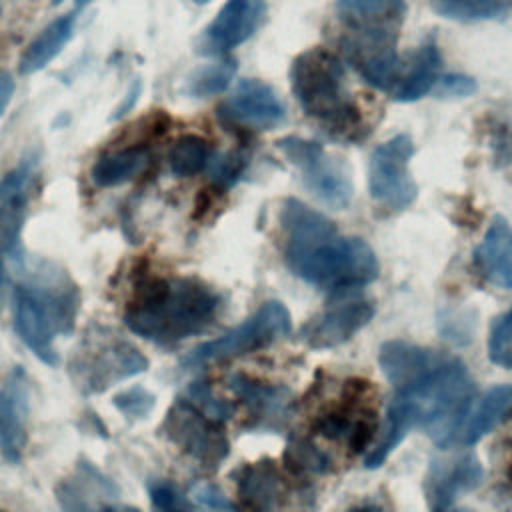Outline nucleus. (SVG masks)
Masks as SVG:
<instances>
[{"mask_svg": "<svg viewBox=\"0 0 512 512\" xmlns=\"http://www.w3.org/2000/svg\"><path fill=\"white\" fill-rule=\"evenodd\" d=\"M192 2H196V4H208L210 0H192Z\"/></svg>", "mask_w": 512, "mask_h": 512, "instance_id": "42", "label": "nucleus"}, {"mask_svg": "<svg viewBox=\"0 0 512 512\" xmlns=\"http://www.w3.org/2000/svg\"><path fill=\"white\" fill-rule=\"evenodd\" d=\"M442 68V54L434 40H424L416 52L412 54L410 62L402 66L400 76L392 90L388 92L396 102H414L424 94L432 92L436 82L440 80Z\"/></svg>", "mask_w": 512, "mask_h": 512, "instance_id": "21", "label": "nucleus"}, {"mask_svg": "<svg viewBox=\"0 0 512 512\" xmlns=\"http://www.w3.org/2000/svg\"><path fill=\"white\" fill-rule=\"evenodd\" d=\"M342 60L326 48L300 52L290 66V90L302 112L340 142L362 140V110L346 90Z\"/></svg>", "mask_w": 512, "mask_h": 512, "instance_id": "4", "label": "nucleus"}, {"mask_svg": "<svg viewBox=\"0 0 512 512\" xmlns=\"http://www.w3.org/2000/svg\"><path fill=\"white\" fill-rule=\"evenodd\" d=\"M276 148L292 164L304 188L326 208L346 210L354 198V182L350 168L338 156L314 140L302 136H284Z\"/></svg>", "mask_w": 512, "mask_h": 512, "instance_id": "6", "label": "nucleus"}, {"mask_svg": "<svg viewBox=\"0 0 512 512\" xmlns=\"http://www.w3.org/2000/svg\"><path fill=\"white\" fill-rule=\"evenodd\" d=\"M396 26H348L342 50L348 64L374 88L390 92L402 60L396 50Z\"/></svg>", "mask_w": 512, "mask_h": 512, "instance_id": "10", "label": "nucleus"}, {"mask_svg": "<svg viewBox=\"0 0 512 512\" xmlns=\"http://www.w3.org/2000/svg\"><path fill=\"white\" fill-rule=\"evenodd\" d=\"M112 402H114V406H116L126 418H128V416H132V418H142V416H146V414L152 410V406H154V396H152L146 388L136 386V388H130V390H124V392L116 394V396L112 398Z\"/></svg>", "mask_w": 512, "mask_h": 512, "instance_id": "35", "label": "nucleus"}, {"mask_svg": "<svg viewBox=\"0 0 512 512\" xmlns=\"http://www.w3.org/2000/svg\"><path fill=\"white\" fill-rule=\"evenodd\" d=\"M212 160V150L206 138L184 134L176 138L168 150V166L174 176L188 178L202 172Z\"/></svg>", "mask_w": 512, "mask_h": 512, "instance_id": "27", "label": "nucleus"}, {"mask_svg": "<svg viewBox=\"0 0 512 512\" xmlns=\"http://www.w3.org/2000/svg\"><path fill=\"white\" fill-rule=\"evenodd\" d=\"M34 168L30 162H22L0 180V222L16 208L26 206Z\"/></svg>", "mask_w": 512, "mask_h": 512, "instance_id": "29", "label": "nucleus"}, {"mask_svg": "<svg viewBox=\"0 0 512 512\" xmlns=\"http://www.w3.org/2000/svg\"><path fill=\"white\" fill-rule=\"evenodd\" d=\"M60 2H62V0H54V4H60Z\"/></svg>", "mask_w": 512, "mask_h": 512, "instance_id": "43", "label": "nucleus"}, {"mask_svg": "<svg viewBox=\"0 0 512 512\" xmlns=\"http://www.w3.org/2000/svg\"><path fill=\"white\" fill-rule=\"evenodd\" d=\"M220 296L196 278L142 276L126 304L124 322L156 344H174L202 332L216 318Z\"/></svg>", "mask_w": 512, "mask_h": 512, "instance_id": "3", "label": "nucleus"}, {"mask_svg": "<svg viewBox=\"0 0 512 512\" xmlns=\"http://www.w3.org/2000/svg\"><path fill=\"white\" fill-rule=\"evenodd\" d=\"M164 436L204 468H218L230 452L222 422L210 418L190 400H176L162 422Z\"/></svg>", "mask_w": 512, "mask_h": 512, "instance_id": "9", "label": "nucleus"}, {"mask_svg": "<svg viewBox=\"0 0 512 512\" xmlns=\"http://www.w3.org/2000/svg\"><path fill=\"white\" fill-rule=\"evenodd\" d=\"M266 0H226L198 38V50L224 56L248 42L266 20Z\"/></svg>", "mask_w": 512, "mask_h": 512, "instance_id": "12", "label": "nucleus"}, {"mask_svg": "<svg viewBox=\"0 0 512 512\" xmlns=\"http://www.w3.org/2000/svg\"><path fill=\"white\" fill-rule=\"evenodd\" d=\"M12 94H14V78L10 72L2 70L0 72V116L4 114L6 106L10 104Z\"/></svg>", "mask_w": 512, "mask_h": 512, "instance_id": "38", "label": "nucleus"}, {"mask_svg": "<svg viewBox=\"0 0 512 512\" xmlns=\"http://www.w3.org/2000/svg\"><path fill=\"white\" fill-rule=\"evenodd\" d=\"M478 274L494 288L512 290V224L494 218L474 252Z\"/></svg>", "mask_w": 512, "mask_h": 512, "instance_id": "19", "label": "nucleus"}, {"mask_svg": "<svg viewBox=\"0 0 512 512\" xmlns=\"http://www.w3.org/2000/svg\"><path fill=\"white\" fill-rule=\"evenodd\" d=\"M488 358L494 364L512 370V310L494 320L488 336Z\"/></svg>", "mask_w": 512, "mask_h": 512, "instance_id": "31", "label": "nucleus"}, {"mask_svg": "<svg viewBox=\"0 0 512 512\" xmlns=\"http://www.w3.org/2000/svg\"><path fill=\"white\" fill-rule=\"evenodd\" d=\"M148 494L156 512H192L188 500L170 482H150Z\"/></svg>", "mask_w": 512, "mask_h": 512, "instance_id": "34", "label": "nucleus"}, {"mask_svg": "<svg viewBox=\"0 0 512 512\" xmlns=\"http://www.w3.org/2000/svg\"><path fill=\"white\" fill-rule=\"evenodd\" d=\"M90 2H94V0H76V6H86Z\"/></svg>", "mask_w": 512, "mask_h": 512, "instance_id": "41", "label": "nucleus"}, {"mask_svg": "<svg viewBox=\"0 0 512 512\" xmlns=\"http://www.w3.org/2000/svg\"><path fill=\"white\" fill-rule=\"evenodd\" d=\"M508 418H512V384H502L488 390L476 404H472L458 442L464 446L476 444Z\"/></svg>", "mask_w": 512, "mask_h": 512, "instance_id": "22", "label": "nucleus"}, {"mask_svg": "<svg viewBox=\"0 0 512 512\" xmlns=\"http://www.w3.org/2000/svg\"><path fill=\"white\" fill-rule=\"evenodd\" d=\"M484 470L474 454H460L432 462L424 490L434 512H448L456 498L474 490L482 482Z\"/></svg>", "mask_w": 512, "mask_h": 512, "instance_id": "16", "label": "nucleus"}, {"mask_svg": "<svg viewBox=\"0 0 512 512\" xmlns=\"http://www.w3.org/2000/svg\"><path fill=\"white\" fill-rule=\"evenodd\" d=\"M390 384L394 394L380 436L364 460L366 468L382 466L414 428L424 430L442 448L458 442L474 398V380L460 358L426 348Z\"/></svg>", "mask_w": 512, "mask_h": 512, "instance_id": "1", "label": "nucleus"}, {"mask_svg": "<svg viewBox=\"0 0 512 512\" xmlns=\"http://www.w3.org/2000/svg\"><path fill=\"white\" fill-rule=\"evenodd\" d=\"M432 10L456 22H484L504 18L512 10V0H430Z\"/></svg>", "mask_w": 512, "mask_h": 512, "instance_id": "26", "label": "nucleus"}, {"mask_svg": "<svg viewBox=\"0 0 512 512\" xmlns=\"http://www.w3.org/2000/svg\"><path fill=\"white\" fill-rule=\"evenodd\" d=\"M286 464L294 474H318L328 468V456L306 438H292L286 446Z\"/></svg>", "mask_w": 512, "mask_h": 512, "instance_id": "30", "label": "nucleus"}, {"mask_svg": "<svg viewBox=\"0 0 512 512\" xmlns=\"http://www.w3.org/2000/svg\"><path fill=\"white\" fill-rule=\"evenodd\" d=\"M434 88H438V94L442 96H470L472 92H476V82L462 74H448L440 76Z\"/></svg>", "mask_w": 512, "mask_h": 512, "instance_id": "37", "label": "nucleus"}, {"mask_svg": "<svg viewBox=\"0 0 512 512\" xmlns=\"http://www.w3.org/2000/svg\"><path fill=\"white\" fill-rule=\"evenodd\" d=\"M192 498L204 512H236L228 496L218 486L208 482L196 484L192 488Z\"/></svg>", "mask_w": 512, "mask_h": 512, "instance_id": "36", "label": "nucleus"}, {"mask_svg": "<svg viewBox=\"0 0 512 512\" xmlns=\"http://www.w3.org/2000/svg\"><path fill=\"white\" fill-rule=\"evenodd\" d=\"M236 488L246 512H280L284 506V480L280 470L268 460L242 466Z\"/></svg>", "mask_w": 512, "mask_h": 512, "instance_id": "20", "label": "nucleus"}, {"mask_svg": "<svg viewBox=\"0 0 512 512\" xmlns=\"http://www.w3.org/2000/svg\"><path fill=\"white\" fill-rule=\"evenodd\" d=\"M248 160L242 152H228L224 156H218V158H212L210 160V174H212V180L218 188H228L232 186L244 172Z\"/></svg>", "mask_w": 512, "mask_h": 512, "instance_id": "33", "label": "nucleus"}, {"mask_svg": "<svg viewBox=\"0 0 512 512\" xmlns=\"http://www.w3.org/2000/svg\"><path fill=\"white\" fill-rule=\"evenodd\" d=\"M228 386L244 402L248 416L252 418L250 428L276 432L290 418L292 394L288 388L256 382L242 374H232Z\"/></svg>", "mask_w": 512, "mask_h": 512, "instance_id": "17", "label": "nucleus"}, {"mask_svg": "<svg viewBox=\"0 0 512 512\" xmlns=\"http://www.w3.org/2000/svg\"><path fill=\"white\" fill-rule=\"evenodd\" d=\"M100 512H140V510L132 506H104Z\"/></svg>", "mask_w": 512, "mask_h": 512, "instance_id": "39", "label": "nucleus"}, {"mask_svg": "<svg viewBox=\"0 0 512 512\" xmlns=\"http://www.w3.org/2000/svg\"><path fill=\"white\" fill-rule=\"evenodd\" d=\"M314 428L318 434L332 442H340L346 448L360 452L366 448L376 430L374 406L368 382L352 380L344 386V396L338 404L322 410L316 416Z\"/></svg>", "mask_w": 512, "mask_h": 512, "instance_id": "11", "label": "nucleus"}, {"mask_svg": "<svg viewBox=\"0 0 512 512\" xmlns=\"http://www.w3.org/2000/svg\"><path fill=\"white\" fill-rule=\"evenodd\" d=\"M186 400H190L196 408H200L204 414H208L210 418H214L218 422H224L232 414V406L226 400L216 398L212 388L204 382H194L188 388Z\"/></svg>", "mask_w": 512, "mask_h": 512, "instance_id": "32", "label": "nucleus"}, {"mask_svg": "<svg viewBox=\"0 0 512 512\" xmlns=\"http://www.w3.org/2000/svg\"><path fill=\"white\" fill-rule=\"evenodd\" d=\"M348 512H380L376 506H354Z\"/></svg>", "mask_w": 512, "mask_h": 512, "instance_id": "40", "label": "nucleus"}, {"mask_svg": "<svg viewBox=\"0 0 512 512\" xmlns=\"http://www.w3.org/2000/svg\"><path fill=\"white\" fill-rule=\"evenodd\" d=\"M148 366L146 356L128 342L112 340L96 346L74 370L78 372V384L88 392H102L116 382H122L134 374L144 372Z\"/></svg>", "mask_w": 512, "mask_h": 512, "instance_id": "15", "label": "nucleus"}, {"mask_svg": "<svg viewBox=\"0 0 512 512\" xmlns=\"http://www.w3.org/2000/svg\"><path fill=\"white\" fill-rule=\"evenodd\" d=\"M414 142L408 134H396L378 144L368 162V190L376 204L390 212H402L414 204L418 186L410 174Z\"/></svg>", "mask_w": 512, "mask_h": 512, "instance_id": "8", "label": "nucleus"}, {"mask_svg": "<svg viewBox=\"0 0 512 512\" xmlns=\"http://www.w3.org/2000/svg\"><path fill=\"white\" fill-rule=\"evenodd\" d=\"M236 74V62L234 60H220L208 66H202L194 70L186 80V94L194 98H208L214 94L224 92Z\"/></svg>", "mask_w": 512, "mask_h": 512, "instance_id": "28", "label": "nucleus"}, {"mask_svg": "<svg viewBox=\"0 0 512 512\" xmlns=\"http://www.w3.org/2000/svg\"><path fill=\"white\" fill-rule=\"evenodd\" d=\"M218 114L228 124L270 130L284 122L286 108L270 84L258 78H244L220 104Z\"/></svg>", "mask_w": 512, "mask_h": 512, "instance_id": "14", "label": "nucleus"}, {"mask_svg": "<svg viewBox=\"0 0 512 512\" xmlns=\"http://www.w3.org/2000/svg\"><path fill=\"white\" fill-rule=\"evenodd\" d=\"M338 302L310 318L298 332V340L312 350H328L348 342L374 316V306L362 298L338 296Z\"/></svg>", "mask_w": 512, "mask_h": 512, "instance_id": "13", "label": "nucleus"}, {"mask_svg": "<svg viewBox=\"0 0 512 512\" xmlns=\"http://www.w3.org/2000/svg\"><path fill=\"white\" fill-rule=\"evenodd\" d=\"M74 34V16H58L52 20L24 50L20 56L18 70L20 74H34L46 68L70 42Z\"/></svg>", "mask_w": 512, "mask_h": 512, "instance_id": "24", "label": "nucleus"}, {"mask_svg": "<svg viewBox=\"0 0 512 512\" xmlns=\"http://www.w3.org/2000/svg\"><path fill=\"white\" fill-rule=\"evenodd\" d=\"M22 372H14V378L0 390V452L2 456L18 464L22 460L28 432V400Z\"/></svg>", "mask_w": 512, "mask_h": 512, "instance_id": "18", "label": "nucleus"}, {"mask_svg": "<svg viewBox=\"0 0 512 512\" xmlns=\"http://www.w3.org/2000/svg\"><path fill=\"white\" fill-rule=\"evenodd\" d=\"M292 318L288 308L278 300L264 302L252 316H248L242 324L226 332L224 336L204 342L188 352L182 360L186 368L204 366L208 362L228 360L252 350H258L276 338L290 334Z\"/></svg>", "mask_w": 512, "mask_h": 512, "instance_id": "7", "label": "nucleus"}, {"mask_svg": "<svg viewBox=\"0 0 512 512\" xmlns=\"http://www.w3.org/2000/svg\"><path fill=\"white\" fill-rule=\"evenodd\" d=\"M150 164V148L134 144L120 150H110L92 164L90 178L98 188H112L130 182Z\"/></svg>", "mask_w": 512, "mask_h": 512, "instance_id": "23", "label": "nucleus"}, {"mask_svg": "<svg viewBox=\"0 0 512 512\" xmlns=\"http://www.w3.org/2000/svg\"><path fill=\"white\" fill-rule=\"evenodd\" d=\"M348 26H396L406 14L404 0H336Z\"/></svg>", "mask_w": 512, "mask_h": 512, "instance_id": "25", "label": "nucleus"}, {"mask_svg": "<svg viewBox=\"0 0 512 512\" xmlns=\"http://www.w3.org/2000/svg\"><path fill=\"white\" fill-rule=\"evenodd\" d=\"M0 512H6V510H0Z\"/></svg>", "mask_w": 512, "mask_h": 512, "instance_id": "44", "label": "nucleus"}, {"mask_svg": "<svg viewBox=\"0 0 512 512\" xmlns=\"http://www.w3.org/2000/svg\"><path fill=\"white\" fill-rule=\"evenodd\" d=\"M78 306V288L66 272L34 268L14 288V330L40 362L54 366V340L74 328Z\"/></svg>", "mask_w": 512, "mask_h": 512, "instance_id": "5", "label": "nucleus"}, {"mask_svg": "<svg viewBox=\"0 0 512 512\" xmlns=\"http://www.w3.org/2000/svg\"><path fill=\"white\" fill-rule=\"evenodd\" d=\"M288 268L304 282L330 292L352 294L378 278V258L358 236H342L332 220L302 200L286 198L278 212Z\"/></svg>", "mask_w": 512, "mask_h": 512, "instance_id": "2", "label": "nucleus"}]
</instances>
